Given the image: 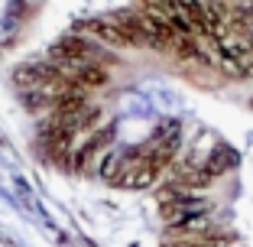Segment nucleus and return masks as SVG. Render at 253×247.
<instances>
[]
</instances>
